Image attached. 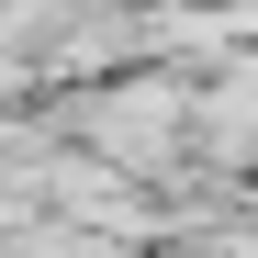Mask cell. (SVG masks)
<instances>
[{"label": "cell", "instance_id": "1", "mask_svg": "<svg viewBox=\"0 0 258 258\" xmlns=\"http://www.w3.org/2000/svg\"><path fill=\"white\" fill-rule=\"evenodd\" d=\"M236 258H258V236H247V247H236Z\"/></svg>", "mask_w": 258, "mask_h": 258}]
</instances>
